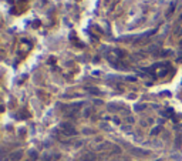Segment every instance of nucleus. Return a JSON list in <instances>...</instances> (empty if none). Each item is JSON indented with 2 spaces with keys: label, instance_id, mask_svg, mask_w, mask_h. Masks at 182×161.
<instances>
[{
  "label": "nucleus",
  "instance_id": "obj_1",
  "mask_svg": "<svg viewBox=\"0 0 182 161\" xmlns=\"http://www.w3.org/2000/svg\"><path fill=\"white\" fill-rule=\"evenodd\" d=\"M64 133H66V134H68V135H74L77 131L73 129L70 124H64Z\"/></svg>",
  "mask_w": 182,
  "mask_h": 161
},
{
  "label": "nucleus",
  "instance_id": "obj_3",
  "mask_svg": "<svg viewBox=\"0 0 182 161\" xmlns=\"http://www.w3.org/2000/svg\"><path fill=\"white\" fill-rule=\"evenodd\" d=\"M95 160V157H94V154H85L84 157L80 158V161H94Z\"/></svg>",
  "mask_w": 182,
  "mask_h": 161
},
{
  "label": "nucleus",
  "instance_id": "obj_2",
  "mask_svg": "<svg viewBox=\"0 0 182 161\" xmlns=\"http://www.w3.org/2000/svg\"><path fill=\"white\" fill-rule=\"evenodd\" d=\"M21 151H16V153H13V154H10V160L12 161H19L21 158Z\"/></svg>",
  "mask_w": 182,
  "mask_h": 161
},
{
  "label": "nucleus",
  "instance_id": "obj_4",
  "mask_svg": "<svg viewBox=\"0 0 182 161\" xmlns=\"http://www.w3.org/2000/svg\"><path fill=\"white\" fill-rule=\"evenodd\" d=\"M87 90H88L90 93H94V94H98V93H100V91L97 90V88H87Z\"/></svg>",
  "mask_w": 182,
  "mask_h": 161
}]
</instances>
